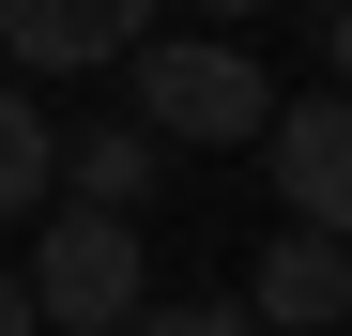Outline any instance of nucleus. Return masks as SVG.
Instances as JSON below:
<instances>
[{
	"label": "nucleus",
	"instance_id": "nucleus-10",
	"mask_svg": "<svg viewBox=\"0 0 352 336\" xmlns=\"http://www.w3.org/2000/svg\"><path fill=\"white\" fill-rule=\"evenodd\" d=\"M322 31H337V92H352V16H322Z\"/></svg>",
	"mask_w": 352,
	"mask_h": 336
},
{
	"label": "nucleus",
	"instance_id": "nucleus-11",
	"mask_svg": "<svg viewBox=\"0 0 352 336\" xmlns=\"http://www.w3.org/2000/svg\"><path fill=\"white\" fill-rule=\"evenodd\" d=\"M214 16H261V0H214Z\"/></svg>",
	"mask_w": 352,
	"mask_h": 336
},
{
	"label": "nucleus",
	"instance_id": "nucleus-12",
	"mask_svg": "<svg viewBox=\"0 0 352 336\" xmlns=\"http://www.w3.org/2000/svg\"><path fill=\"white\" fill-rule=\"evenodd\" d=\"M307 16H352V0H307Z\"/></svg>",
	"mask_w": 352,
	"mask_h": 336
},
{
	"label": "nucleus",
	"instance_id": "nucleus-1",
	"mask_svg": "<svg viewBox=\"0 0 352 336\" xmlns=\"http://www.w3.org/2000/svg\"><path fill=\"white\" fill-rule=\"evenodd\" d=\"M123 62H138V123L168 153H230L276 123V77L245 62V31H138Z\"/></svg>",
	"mask_w": 352,
	"mask_h": 336
},
{
	"label": "nucleus",
	"instance_id": "nucleus-5",
	"mask_svg": "<svg viewBox=\"0 0 352 336\" xmlns=\"http://www.w3.org/2000/svg\"><path fill=\"white\" fill-rule=\"evenodd\" d=\"M245 321H261V336H337V321H352V245H337V230H276Z\"/></svg>",
	"mask_w": 352,
	"mask_h": 336
},
{
	"label": "nucleus",
	"instance_id": "nucleus-4",
	"mask_svg": "<svg viewBox=\"0 0 352 336\" xmlns=\"http://www.w3.org/2000/svg\"><path fill=\"white\" fill-rule=\"evenodd\" d=\"M138 31H153V0H0L16 77H92V62H123Z\"/></svg>",
	"mask_w": 352,
	"mask_h": 336
},
{
	"label": "nucleus",
	"instance_id": "nucleus-6",
	"mask_svg": "<svg viewBox=\"0 0 352 336\" xmlns=\"http://www.w3.org/2000/svg\"><path fill=\"white\" fill-rule=\"evenodd\" d=\"M153 184H168V138H153V123H77V138H62V199L138 214Z\"/></svg>",
	"mask_w": 352,
	"mask_h": 336
},
{
	"label": "nucleus",
	"instance_id": "nucleus-3",
	"mask_svg": "<svg viewBox=\"0 0 352 336\" xmlns=\"http://www.w3.org/2000/svg\"><path fill=\"white\" fill-rule=\"evenodd\" d=\"M261 153H276V199H291V230H337V245H352V92H307V107L276 92Z\"/></svg>",
	"mask_w": 352,
	"mask_h": 336
},
{
	"label": "nucleus",
	"instance_id": "nucleus-8",
	"mask_svg": "<svg viewBox=\"0 0 352 336\" xmlns=\"http://www.w3.org/2000/svg\"><path fill=\"white\" fill-rule=\"evenodd\" d=\"M107 336H261V321L214 291V306H138V321H107Z\"/></svg>",
	"mask_w": 352,
	"mask_h": 336
},
{
	"label": "nucleus",
	"instance_id": "nucleus-7",
	"mask_svg": "<svg viewBox=\"0 0 352 336\" xmlns=\"http://www.w3.org/2000/svg\"><path fill=\"white\" fill-rule=\"evenodd\" d=\"M46 184H62V123H46L31 92H0V230L46 214Z\"/></svg>",
	"mask_w": 352,
	"mask_h": 336
},
{
	"label": "nucleus",
	"instance_id": "nucleus-9",
	"mask_svg": "<svg viewBox=\"0 0 352 336\" xmlns=\"http://www.w3.org/2000/svg\"><path fill=\"white\" fill-rule=\"evenodd\" d=\"M0 336H46V321H31V291H16V260H0Z\"/></svg>",
	"mask_w": 352,
	"mask_h": 336
},
{
	"label": "nucleus",
	"instance_id": "nucleus-2",
	"mask_svg": "<svg viewBox=\"0 0 352 336\" xmlns=\"http://www.w3.org/2000/svg\"><path fill=\"white\" fill-rule=\"evenodd\" d=\"M31 321H62V336H107V321H138L153 306V275H138V214H92V199H62L31 230Z\"/></svg>",
	"mask_w": 352,
	"mask_h": 336
}]
</instances>
